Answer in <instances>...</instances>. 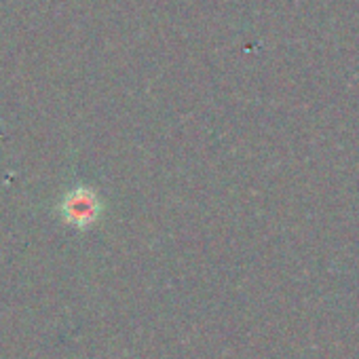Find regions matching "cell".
Returning <instances> with one entry per match:
<instances>
[{
  "instance_id": "cell-1",
  "label": "cell",
  "mask_w": 359,
  "mask_h": 359,
  "mask_svg": "<svg viewBox=\"0 0 359 359\" xmlns=\"http://www.w3.org/2000/svg\"><path fill=\"white\" fill-rule=\"evenodd\" d=\"M62 218L76 226V229H87L91 226L100 214H102V201L97 197V193L93 189L87 187H76L72 191H68L62 199L60 205Z\"/></svg>"
}]
</instances>
